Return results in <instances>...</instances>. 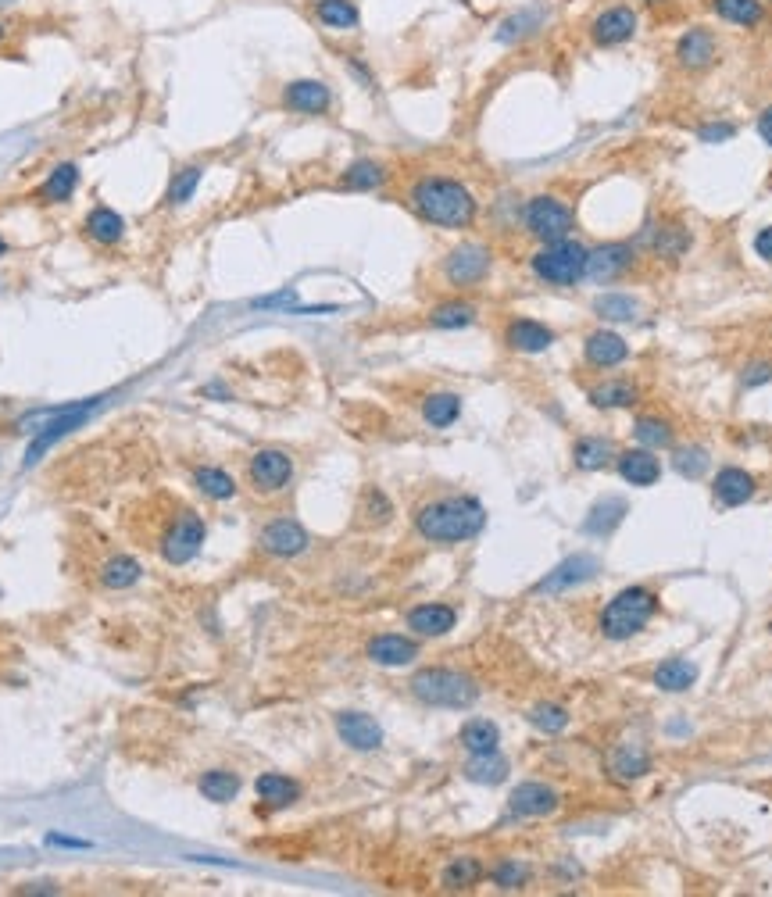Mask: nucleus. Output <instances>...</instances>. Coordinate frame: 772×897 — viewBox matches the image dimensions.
<instances>
[{
	"instance_id": "obj_46",
	"label": "nucleus",
	"mask_w": 772,
	"mask_h": 897,
	"mask_svg": "<svg viewBox=\"0 0 772 897\" xmlns=\"http://www.w3.org/2000/svg\"><path fill=\"white\" fill-rule=\"evenodd\" d=\"M540 22H544V15H540V11H533V8H526V11H519V15L504 18V22H501V33H497V40H501V43L526 40L529 33H537Z\"/></svg>"
},
{
	"instance_id": "obj_11",
	"label": "nucleus",
	"mask_w": 772,
	"mask_h": 897,
	"mask_svg": "<svg viewBox=\"0 0 772 897\" xmlns=\"http://www.w3.org/2000/svg\"><path fill=\"white\" fill-rule=\"evenodd\" d=\"M97 401H101V397H93V401H83V404H72V408H58V411H54L51 422H47V426L36 433L33 447H29V454H26V465H36L43 458V451H47V447H54L61 436H68L72 429L83 426V422L90 419V411L97 408Z\"/></svg>"
},
{
	"instance_id": "obj_12",
	"label": "nucleus",
	"mask_w": 772,
	"mask_h": 897,
	"mask_svg": "<svg viewBox=\"0 0 772 897\" xmlns=\"http://www.w3.org/2000/svg\"><path fill=\"white\" fill-rule=\"evenodd\" d=\"M637 247L633 244H605V247H597V251H590V261H587V279H594V283H612V279L626 276V272L637 269Z\"/></svg>"
},
{
	"instance_id": "obj_50",
	"label": "nucleus",
	"mask_w": 772,
	"mask_h": 897,
	"mask_svg": "<svg viewBox=\"0 0 772 897\" xmlns=\"http://www.w3.org/2000/svg\"><path fill=\"white\" fill-rule=\"evenodd\" d=\"M705 469H708V454L701 451V447H683V451H676V472H680V476L697 479Z\"/></svg>"
},
{
	"instance_id": "obj_33",
	"label": "nucleus",
	"mask_w": 772,
	"mask_h": 897,
	"mask_svg": "<svg viewBox=\"0 0 772 897\" xmlns=\"http://www.w3.org/2000/svg\"><path fill=\"white\" fill-rule=\"evenodd\" d=\"M572 462L583 472L605 469L612 462V444H608L605 436H579L576 447H572Z\"/></svg>"
},
{
	"instance_id": "obj_22",
	"label": "nucleus",
	"mask_w": 772,
	"mask_h": 897,
	"mask_svg": "<svg viewBox=\"0 0 772 897\" xmlns=\"http://www.w3.org/2000/svg\"><path fill=\"white\" fill-rule=\"evenodd\" d=\"M369 658L376 665H386V669H401V665H412L419 658V644L401 637V633H379L369 640Z\"/></svg>"
},
{
	"instance_id": "obj_61",
	"label": "nucleus",
	"mask_w": 772,
	"mask_h": 897,
	"mask_svg": "<svg viewBox=\"0 0 772 897\" xmlns=\"http://www.w3.org/2000/svg\"><path fill=\"white\" fill-rule=\"evenodd\" d=\"M769 629H772V626H769Z\"/></svg>"
},
{
	"instance_id": "obj_9",
	"label": "nucleus",
	"mask_w": 772,
	"mask_h": 897,
	"mask_svg": "<svg viewBox=\"0 0 772 897\" xmlns=\"http://www.w3.org/2000/svg\"><path fill=\"white\" fill-rule=\"evenodd\" d=\"M719 36H715V29L708 26H690L680 33V40H676V47H672V58H676V65L683 68V72H690V76H697V72H708V68L719 61Z\"/></svg>"
},
{
	"instance_id": "obj_39",
	"label": "nucleus",
	"mask_w": 772,
	"mask_h": 897,
	"mask_svg": "<svg viewBox=\"0 0 772 897\" xmlns=\"http://www.w3.org/2000/svg\"><path fill=\"white\" fill-rule=\"evenodd\" d=\"M479 880H483V862L472 855L454 858V862L444 869V876H440V883H444L447 890H469V887H476Z\"/></svg>"
},
{
	"instance_id": "obj_27",
	"label": "nucleus",
	"mask_w": 772,
	"mask_h": 897,
	"mask_svg": "<svg viewBox=\"0 0 772 897\" xmlns=\"http://www.w3.org/2000/svg\"><path fill=\"white\" fill-rule=\"evenodd\" d=\"M608 772H612L619 783H633L651 772V755H647L640 744H619V747H612V755H608Z\"/></svg>"
},
{
	"instance_id": "obj_57",
	"label": "nucleus",
	"mask_w": 772,
	"mask_h": 897,
	"mask_svg": "<svg viewBox=\"0 0 772 897\" xmlns=\"http://www.w3.org/2000/svg\"><path fill=\"white\" fill-rule=\"evenodd\" d=\"M758 136H762V140L772 147V104L762 111V115H758Z\"/></svg>"
},
{
	"instance_id": "obj_35",
	"label": "nucleus",
	"mask_w": 772,
	"mask_h": 897,
	"mask_svg": "<svg viewBox=\"0 0 772 897\" xmlns=\"http://www.w3.org/2000/svg\"><path fill=\"white\" fill-rule=\"evenodd\" d=\"M476 304L472 301H444L429 311V326L433 329H465L476 322Z\"/></svg>"
},
{
	"instance_id": "obj_6",
	"label": "nucleus",
	"mask_w": 772,
	"mask_h": 897,
	"mask_svg": "<svg viewBox=\"0 0 772 897\" xmlns=\"http://www.w3.org/2000/svg\"><path fill=\"white\" fill-rule=\"evenodd\" d=\"M522 229H526L533 240H540V244H554V240L572 236L576 215H572V208L562 201V197H554V193H537V197H529L526 208H522Z\"/></svg>"
},
{
	"instance_id": "obj_49",
	"label": "nucleus",
	"mask_w": 772,
	"mask_h": 897,
	"mask_svg": "<svg viewBox=\"0 0 772 897\" xmlns=\"http://www.w3.org/2000/svg\"><path fill=\"white\" fill-rule=\"evenodd\" d=\"M529 722H533L540 733H562L565 726H569V712H565L562 705L544 701V705H537L533 712H529Z\"/></svg>"
},
{
	"instance_id": "obj_54",
	"label": "nucleus",
	"mask_w": 772,
	"mask_h": 897,
	"mask_svg": "<svg viewBox=\"0 0 772 897\" xmlns=\"http://www.w3.org/2000/svg\"><path fill=\"white\" fill-rule=\"evenodd\" d=\"M365 512H372L369 515L372 522H386V515H390V501H386L379 490H369V508H365Z\"/></svg>"
},
{
	"instance_id": "obj_14",
	"label": "nucleus",
	"mask_w": 772,
	"mask_h": 897,
	"mask_svg": "<svg viewBox=\"0 0 772 897\" xmlns=\"http://www.w3.org/2000/svg\"><path fill=\"white\" fill-rule=\"evenodd\" d=\"M283 108L297 115H326L333 108V90L322 79H294L283 86Z\"/></svg>"
},
{
	"instance_id": "obj_60",
	"label": "nucleus",
	"mask_w": 772,
	"mask_h": 897,
	"mask_svg": "<svg viewBox=\"0 0 772 897\" xmlns=\"http://www.w3.org/2000/svg\"><path fill=\"white\" fill-rule=\"evenodd\" d=\"M644 4H665V0H644Z\"/></svg>"
},
{
	"instance_id": "obj_58",
	"label": "nucleus",
	"mask_w": 772,
	"mask_h": 897,
	"mask_svg": "<svg viewBox=\"0 0 772 897\" xmlns=\"http://www.w3.org/2000/svg\"><path fill=\"white\" fill-rule=\"evenodd\" d=\"M8 40V26H4V22H0V43Z\"/></svg>"
},
{
	"instance_id": "obj_2",
	"label": "nucleus",
	"mask_w": 772,
	"mask_h": 897,
	"mask_svg": "<svg viewBox=\"0 0 772 897\" xmlns=\"http://www.w3.org/2000/svg\"><path fill=\"white\" fill-rule=\"evenodd\" d=\"M415 526L433 544H462L487 526V508L476 497H440V501L422 504Z\"/></svg>"
},
{
	"instance_id": "obj_40",
	"label": "nucleus",
	"mask_w": 772,
	"mask_h": 897,
	"mask_svg": "<svg viewBox=\"0 0 772 897\" xmlns=\"http://www.w3.org/2000/svg\"><path fill=\"white\" fill-rule=\"evenodd\" d=\"M201 794L208 797V801H215V805H226V801H233V797L240 794V776H236V772H226V769L204 772Z\"/></svg>"
},
{
	"instance_id": "obj_34",
	"label": "nucleus",
	"mask_w": 772,
	"mask_h": 897,
	"mask_svg": "<svg viewBox=\"0 0 772 897\" xmlns=\"http://www.w3.org/2000/svg\"><path fill=\"white\" fill-rule=\"evenodd\" d=\"M501 744V730L490 719H472L462 726V747L469 755H490Z\"/></svg>"
},
{
	"instance_id": "obj_20",
	"label": "nucleus",
	"mask_w": 772,
	"mask_h": 897,
	"mask_svg": "<svg viewBox=\"0 0 772 897\" xmlns=\"http://www.w3.org/2000/svg\"><path fill=\"white\" fill-rule=\"evenodd\" d=\"M583 358L594 369H615V365H622V361L630 358V344L619 333H612V329H594L587 336V344H583Z\"/></svg>"
},
{
	"instance_id": "obj_42",
	"label": "nucleus",
	"mask_w": 772,
	"mask_h": 897,
	"mask_svg": "<svg viewBox=\"0 0 772 897\" xmlns=\"http://www.w3.org/2000/svg\"><path fill=\"white\" fill-rule=\"evenodd\" d=\"M622 515H626V501H619V497H608V501L594 504V512H590V519L583 522V529H587V533H594V537H605V533H612V529L619 526Z\"/></svg>"
},
{
	"instance_id": "obj_19",
	"label": "nucleus",
	"mask_w": 772,
	"mask_h": 897,
	"mask_svg": "<svg viewBox=\"0 0 772 897\" xmlns=\"http://www.w3.org/2000/svg\"><path fill=\"white\" fill-rule=\"evenodd\" d=\"M597 572H601V562H597V558H590V554H576V558H569V562L558 565L551 576L540 579L537 590L540 594H558V590H569V587H579V583H587V579H594Z\"/></svg>"
},
{
	"instance_id": "obj_56",
	"label": "nucleus",
	"mask_w": 772,
	"mask_h": 897,
	"mask_svg": "<svg viewBox=\"0 0 772 897\" xmlns=\"http://www.w3.org/2000/svg\"><path fill=\"white\" fill-rule=\"evenodd\" d=\"M294 290L286 286L283 294H272V297H261V301H254V308H283V304H294Z\"/></svg>"
},
{
	"instance_id": "obj_1",
	"label": "nucleus",
	"mask_w": 772,
	"mask_h": 897,
	"mask_svg": "<svg viewBox=\"0 0 772 897\" xmlns=\"http://www.w3.org/2000/svg\"><path fill=\"white\" fill-rule=\"evenodd\" d=\"M412 211L440 229H469L479 215L476 193L454 176H419L408 190Z\"/></svg>"
},
{
	"instance_id": "obj_51",
	"label": "nucleus",
	"mask_w": 772,
	"mask_h": 897,
	"mask_svg": "<svg viewBox=\"0 0 772 897\" xmlns=\"http://www.w3.org/2000/svg\"><path fill=\"white\" fill-rule=\"evenodd\" d=\"M490 876H494V883L501 890H519L522 883L529 880V869L526 865H519V862H501L494 872H490Z\"/></svg>"
},
{
	"instance_id": "obj_24",
	"label": "nucleus",
	"mask_w": 772,
	"mask_h": 897,
	"mask_svg": "<svg viewBox=\"0 0 772 897\" xmlns=\"http://www.w3.org/2000/svg\"><path fill=\"white\" fill-rule=\"evenodd\" d=\"M758 483L751 472L744 469H722L719 476H715L712 483V494L719 504H726V508H740V504H747L751 497H755Z\"/></svg>"
},
{
	"instance_id": "obj_28",
	"label": "nucleus",
	"mask_w": 772,
	"mask_h": 897,
	"mask_svg": "<svg viewBox=\"0 0 772 897\" xmlns=\"http://www.w3.org/2000/svg\"><path fill=\"white\" fill-rule=\"evenodd\" d=\"M311 15L319 18V26L333 29V33H354L361 26V11L354 0H315Z\"/></svg>"
},
{
	"instance_id": "obj_38",
	"label": "nucleus",
	"mask_w": 772,
	"mask_h": 897,
	"mask_svg": "<svg viewBox=\"0 0 772 897\" xmlns=\"http://www.w3.org/2000/svg\"><path fill=\"white\" fill-rule=\"evenodd\" d=\"M458 415H462V397L458 394H429L422 401V419L433 429H447Z\"/></svg>"
},
{
	"instance_id": "obj_23",
	"label": "nucleus",
	"mask_w": 772,
	"mask_h": 897,
	"mask_svg": "<svg viewBox=\"0 0 772 897\" xmlns=\"http://www.w3.org/2000/svg\"><path fill=\"white\" fill-rule=\"evenodd\" d=\"M647 240H651V251L665 261H680L690 251V229L672 218H662L658 226L647 229Z\"/></svg>"
},
{
	"instance_id": "obj_32",
	"label": "nucleus",
	"mask_w": 772,
	"mask_h": 897,
	"mask_svg": "<svg viewBox=\"0 0 772 897\" xmlns=\"http://www.w3.org/2000/svg\"><path fill=\"white\" fill-rule=\"evenodd\" d=\"M254 790H258L261 801H265V805H272V808L294 805L297 797H301V787H297L290 776H279V772H265V776H258Z\"/></svg>"
},
{
	"instance_id": "obj_4",
	"label": "nucleus",
	"mask_w": 772,
	"mask_h": 897,
	"mask_svg": "<svg viewBox=\"0 0 772 897\" xmlns=\"http://www.w3.org/2000/svg\"><path fill=\"white\" fill-rule=\"evenodd\" d=\"M658 612L655 590L647 587H626L608 601V608L601 612V633L608 640H630L640 629L651 622V615Z\"/></svg>"
},
{
	"instance_id": "obj_15",
	"label": "nucleus",
	"mask_w": 772,
	"mask_h": 897,
	"mask_svg": "<svg viewBox=\"0 0 772 897\" xmlns=\"http://www.w3.org/2000/svg\"><path fill=\"white\" fill-rule=\"evenodd\" d=\"M261 551H269L276 554V558H294V554L308 551V529L301 526V522L294 519H276L269 522V526L261 529Z\"/></svg>"
},
{
	"instance_id": "obj_29",
	"label": "nucleus",
	"mask_w": 772,
	"mask_h": 897,
	"mask_svg": "<svg viewBox=\"0 0 772 897\" xmlns=\"http://www.w3.org/2000/svg\"><path fill=\"white\" fill-rule=\"evenodd\" d=\"M587 397L594 408H605V411L633 408V404L640 401V386L633 383V379H605V383L590 386Z\"/></svg>"
},
{
	"instance_id": "obj_52",
	"label": "nucleus",
	"mask_w": 772,
	"mask_h": 897,
	"mask_svg": "<svg viewBox=\"0 0 772 897\" xmlns=\"http://www.w3.org/2000/svg\"><path fill=\"white\" fill-rule=\"evenodd\" d=\"M744 386L747 390H751V386H762V383H769L772 379V361H751V365H747L744 369Z\"/></svg>"
},
{
	"instance_id": "obj_47",
	"label": "nucleus",
	"mask_w": 772,
	"mask_h": 897,
	"mask_svg": "<svg viewBox=\"0 0 772 897\" xmlns=\"http://www.w3.org/2000/svg\"><path fill=\"white\" fill-rule=\"evenodd\" d=\"M201 179H204L201 165H190V168H183V172H176V179H172V186H168V204H172V208L190 204L197 186H201Z\"/></svg>"
},
{
	"instance_id": "obj_31",
	"label": "nucleus",
	"mask_w": 772,
	"mask_h": 897,
	"mask_svg": "<svg viewBox=\"0 0 772 897\" xmlns=\"http://www.w3.org/2000/svg\"><path fill=\"white\" fill-rule=\"evenodd\" d=\"M697 683V665L687 658H669L655 669V687L665 694H683Z\"/></svg>"
},
{
	"instance_id": "obj_48",
	"label": "nucleus",
	"mask_w": 772,
	"mask_h": 897,
	"mask_svg": "<svg viewBox=\"0 0 772 897\" xmlns=\"http://www.w3.org/2000/svg\"><path fill=\"white\" fill-rule=\"evenodd\" d=\"M633 436H637L644 447H651V451L672 447V426L665 419H651V415L637 419V426H633Z\"/></svg>"
},
{
	"instance_id": "obj_18",
	"label": "nucleus",
	"mask_w": 772,
	"mask_h": 897,
	"mask_svg": "<svg viewBox=\"0 0 772 897\" xmlns=\"http://www.w3.org/2000/svg\"><path fill=\"white\" fill-rule=\"evenodd\" d=\"M554 340H558L554 329L537 319H512L508 326H504V344L519 354H540V351H547Z\"/></svg>"
},
{
	"instance_id": "obj_25",
	"label": "nucleus",
	"mask_w": 772,
	"mask_h": 897,
	"mask_svg": "<svg viewBox=\"0 0 772 897\" xmlns=\"http://www.w3.org/2000/svg\"><path fill=\"white\" fill-rule=\"evenodd\" d=\"M454 622H458V612L451 604H419L408 612V629H415L419 637H444L454 629Z\"/></svg>"
},
{
	"instance_id": "obj_53",
	"label": "nucleus",
	"mask_w": 772,
	"mask_h": 897,
	"mask_svg": "<svg viewBox=\"0 0 772 897\" xmlns=\"http://www.w3.org/2000/svg\"><path fill=\"white\" fill-rule=\"evenodd\" d=\"M697 136H701V143H726L737 136V126H730V122H712V126H705Z\"/></svg>"
},
{
	"instance_id": "obj_45",
	"label": "nucleus",
	"mask_w": 772,
	"mask_h": 897,
	"mask_svg": "<svg viewBox=\"0 0 772 897\" xmlns=\"http://www.w3.org/2000/svg\"><path fill=\"white\" fill-rule=\"evenodd\" d=\"M193 483H197V487H201L208 497H215V501H229V497L236 494L233 476H229V472H222V469H208V465L193 472Z\"/></svg>"
},
{
	"instance_id": "obj_10",
	"label": "nucleus",
	"mask_w": 772,
	"mask_h": 897,
	"mask_svg": "<svg viewBox=\"0 0 772 897\" xmlns=\"http://www.w3.org/2000/svg\"><path fill=\"white\" fill-rule=\"evenodd\" d=\"M208 529H204V519L197 512H183L172 526H168L165 540H161V554H165L168 565H186L193 554L201 551Z\"/></svg>"
},
{
	"instance_id": "obj_26",
	"label": "nucleus",
	"mask_w": 772,
	"mask_h": 897,
	"mask_svg": "<svg viewBox=\"0 0 772 897\" xmlns=\"http://www.w3.org/2000/svg\"><path fill=\"white\" fill-rule=\"evenodd\" d=\"M708 11L740 29H758L765 22V0H708Z\"/></svg>"
},
{
	"instance_id": "obj_41",
	"label": "nucleus",
	"mask_w": 772,
	"mask_h": 897,
	"mask_svg": "<svg viewBox=\"0 0 772 897\" xmlns=\"http://www.w3.org/2000/svg\"><path fill=\"white\" fill-rule=\"evenodd\" d=\"M594 311L605 322H633L640 315V301H633L630 294H597Z\"/></svg>"
},
{
	"instance_id": "obj_17",
	"label": "nucleus",
	"mask_w": 772,
	"mask_h": 897,
	"mask_svg": "<svg viewBox=\"0 0 772 897\" xmlns=\"http://www.w3.org/2000/svg\"><path fill=\"white\" fill-rule=\"evenodd\" d=\"M558 794H554L547 783H519L508 797V808L515 815H526V819H544V815L558 812Z\"/></svg>"
},
{
	"instance_id": "obj_37",
	"label": "nucleus",
	"mask_w": 772,
	"mask_h": 897,
	"mask_svg": "<svg viewBox=\"0 0 772 897\" xmlns=\"http://www.w3.org/2000/svg\"><path fill=\"white\" fill-rule=\"evenodd\" d=\"M386 183V168L372 158H361L354 165L344 168V176H340V186L344 190H376V186Z\"/></svg>"
},
{
	"instance_id": "obj_30",
	"label": "nucleus",
	"mask_w": 772,
	"mask_h": 897,
	"mask_svg": "<svg viewBox=\"0 0 772 897\" xmlns=\"http://www.w3.org/2000/svg\"><path fill=\"white\" fill-rule=\"evenodd\" d=\"M83 229H86V236H90L93 244L115 247L118 240L126 236V218L118 215V211H111V208H104V204H101V208H93L90 215H86Z\"/></svg>"
},
{
	"instance_id": "obj_44",
	"label": "nucleus",
	"mask_w": 772,
	"mask_h": 897,
	"mask_svg": "<svg viewBox=\"0 0 772 897\" xmlns=\"http://www.w3.org/2000/svg\"><path fill=\"white\" fill-rule=\"evenodd\" d=\"M465 776H469L472 783H501L504 776H508V762H504L497 751H490V755H472V762L465 765Z\"/></svg>"
},
{
	"instance_id": "obj_5",
	"label": "nucleus",
	"mask_w": 772,
	"mask_h": 897,
	"mask_svg": "<svg viewBox=\"0 0 772 897\" xmlns=\"http://www.w3.org/2000/svg\"><path fill=\"white\" fill-rule=\"evenodd\" d=\"M412 694L422 705L433 708H469L479 697V687L472 676L454 669H422L412 676Z\"/></svg>"
},
{
	"instance_id": "obj_13",
	"label": "nucleus",
	"mask_w": 772,
	"mask_h": 897,
	"mask_svg": "<svg viewBox=\"0 0 772 897\" xmlns=\"http://www.w3.org/2000/svg\"><path fill=\"white\" fill-rule=\"evenodd\" d=\"M294 476V462H290V454L276 451V447H265L251 458V483L261 490V494H276L290 483Z\"/></svg>"
},
{
	"instance_id": "obj_3",
	"label": "nucleus",
	"mask_w": 772,
	"mask_h": 897,
	"mask_svg": "<svg viewBox=\"0 0 772 897\" xmlns=\"http://www.w3.org/2000/svg\"><path fill=\"white\" fill-rule=\"evenodd\" d=\"M587 261H590V247L565 236V240H554V244H540V251L529 258V269H533V276L540 283L569 290V286L587 279Z\"/></svg>"
},
{
	"instance_id": "obj_55",
	"label": "nucleus",
	"mask_w": 772,
	"mask_h": 897,
	"mask_svg": "<svg viewBox=\"0 0 772 897\" xmlns=\"http://www.w3.org/2000/svg\"><path fill=\"white\" fill-rule=\"evenodd\" d=\"M755 254H758V258H762V261H769V265H772V226H765L762 233L755 236Z\"/></svg>"
},
{
	"instance_id": "obj_8",
	"label": "nucleus",
	"mask_w": 772,
	"mask_h": 897,
	"mask_svg": "<svg viewBox=\"0 0 772 897\" xmlns=\"http://www.w3.org/2000/svg\"><path fill=\"white\" fill-rule=\"evenodd\" d=\"M590 40L594 47L608 51V47H622V43H630L640 29V15L630 8V4H608L601 8L594 18H590Z\"/></svg>"
},
{
	"instance_id": "obj_21",
	"label": "nucleus",
	"mask_w": 772,
	"mask_h": 897,
	"mask_svg": "<svg viewBox=\"0 0 772 897\" xmlns=\"http://www.w3.org/2000/svg\"><path fill=\"white\" fill-rule=\"evenodd\" d=\"M619 476L630 487H655L658 476H662V462L651 447H630V451L619 454Z\"/></svg>"
},
{
	"instance_id": "obj_43",
	"label": "nucleus",
	"mask_w": 772,
	"mask_h": 897,
	"mask_svg": "<svg viewBox=\"0 0 772 897\" xmlns=\"http://www.w3.org/2000/svg\"><path fill=\"white\" fill-rule=\"evenodd\" d=\"M140 562H133V558H126V554H115V558H108L101 569V583L111 590H126L133 587L136 579H140Z\"/></svg>"
},
{
	"instance_id": "obj_7",
	"label": "nucleus",
	"mask_w": 772,
	"mask_h": 897,
	"mask_svg": "<svg viewBox=\"0 0 772 897\" xmlns=\"http://www.w3.org/2000/svg\"><path fill=\"white\" fill-rule=\"evenodd\" d=\"M494 269V251L487 244H458L454 251H447L444 258V279L458 290H472Z\"/></svg>"
},
{
	"instance_id": "obj_59",
	"label": "nucleus",
	"mask_w": 772,
	"mask_h": 897,
	"mask_svg": "<svg viewBox=\"0 0 772 897\" xmlns=\"http://www.w3.org/2000/svg\"><path fill=\"white\" fill-rule=\"evenodd\" d=\"M0 254H8V244H4V236H0Z\"/></svg>"
},
{
	"instance_id": "obj_16",
	"label": "nucleus",
	"mask_w": 772,
	"mask_h": 897,
	"mask_svg": "<svg viewBox=\"0 0 772 897\" xmlns=\"http://www.w3.org/2000/svg\"><path fill=\"white\" fill-rule=\"evenodd\" d=\"M336 733L344 740L347 747L354 751H376L383 744V730H379V722L365 712H340L336 715Z\"/></svg>"
},
{
	"instance_id": "obj_36",
	"label": "nucleus",
	"mask_w": 772,
	"mask_h": 897,
	"mask_svg": "<svg viewBox=\"0 0 772 897\" xmlns=\"http://www.w3.org/2000/svg\"><path fill=\"white\" fill-rule=\"evenodd\" d=\"M76 186H79V165L76 161H65V165H58L51 176H47L40 197L43 201H51V204H65L68 197L76 193Z\"/></svg>"
}]
</instances>
